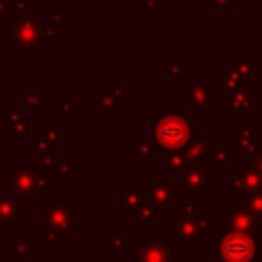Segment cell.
<instances>
[{"label": "cell", "mask_w": 262, "mask_h": 262, "mask_svg": "<svg viewBox=\"0 0 262 262\" xmlns=\"http://www.w3.org/2000/svg\"><path fill=\"white\" fill-rule=\"evenodd\" d=\"M154 135L164 149H180L190 139V125L184 113H154Z\"/></svg>", "instance_id": "6da1fadb"}, {"label": "cell", "mask_w": 262, "mask_h": 262, "mask_svg": "<svg viewBox=\"0 0 262 262\" xmlns=\"http://www.w3.org/2000/svg\"><path fill=\"white\" fill-rule=\"evenodd\" d=\"M33 25V20H18L12 29H6V43H10L14 51H37L41 31H35Z\"/></svg>", "instance_id": "7a4b0ae2"}, {"label": "cell", "mask_w": 262, "mask_h": 262, "mask_svg": "<svg viewBox=\"0 0 262 262\" xmlns=\"http://www.w3.org/2000/svg\"><path fill=\"white\" fill-rule=\"evenodd\" d=\"M184 96L190 102L192 108H213L215 104L211 102V98L205 92V86L201 82H190L184 86Z\"/></svg>", "instance_id": "3957f363"}, {"label": "cell", "mask_w": 262, "mask_h": 262, "mask_svg": "<svg viewBox=\"0 0 262 262\" xmlns=\"http://www.w3.org/2000/svg\"><path fill=\"white\" fill-rule=\"evenodd\" d=\"M250 244L246 242V239H242V237H229L227 239V244H225V256L229 258V260H233V262H242V260H246L250 254Z\"/></svg>", "instance_id": "277c9868"}, {"label": "cell", "mask_w": 262, "mask_h": 262, "mask_svg": "<svg viewBox=\"0 0 262 262\" xmlns=\"http://www.w3.org/2000/svg\"><path fill=\"white\" fill-rule=\"evenodd\" d=\"M252 106V94L250 92H239V94H233L229 98V113H246L248 108Z\"/></svg>", "instance_id": "5b68a950"}]
</instances>
